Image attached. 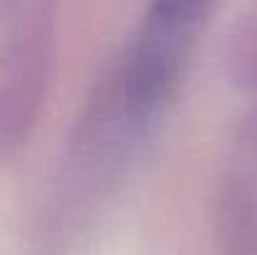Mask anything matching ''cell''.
Instances as JSON below:
<instances>
[{
	"label": "cell",
	"mask_w": 257,
	"mask_h": 255,
	"mask_svg": "<svg viewBox=\"0 0 257 255\" xmlns=\"http://www.w3.org/2000/svg\"><path fill=\"white\" fill-rule=\"evenodd\" d=\"M230 48V65L232 75L240 78L237 83L257 88V15L240 25L237 35H232Z\"/></svg>",
	"instance_id": "cell-2"
},
{
	"label": "cell",
	"mask_w": 257,
	"mask_h": 255,
	"mask_svg": "<svg viewBox=\"0 0 257 255\" xmlns=\"http://www.w3.org/2000/svg\"><path fill=\"white\" fill-rule=\"evenodd\" d=\"M210 0H153L133 45L125 75L122 105L133 123L158 115L180 83Z\"/></svg>",
	"instance_id": "cell-1"
}]
</instances>
